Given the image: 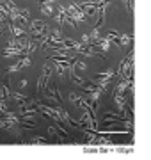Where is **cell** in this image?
Instances as JSON below:
<instances>
[{
	"label": "cell",
	"instance_id": "cell-1",
	"mask_svg": "<svg viewBox=\"0 0 151 160\" xmlns=\"http://www.w3.org/2000/svg\"><path fill=\"white\" fill-rule=\"evenodd\" d=\"M30 30H32V34H34L36 39L41 41V38L50 30V27L45 22H41V20H34V22H30Z\"/></svg>",
	"mask_w": 151,
	"mask_h": 160
},
{
	"label": "cell",
	"instance_id": "cell-2",
	"mask_svg": "<svg viewBox=\"0 0 151 160\" xmlns=\"http://www.w3.org/2000/svg\"><path fill=\"white\" fill-rule=\"evenodd\" d=\"M114 75H116V69H112V68L105 69V71H101V73L96 75V84H100V86L107 91V87L110 86L112 78H114Z\"/></svg>",
	"mask_w": 151,
	"mask_h": 160
},
{
	"label": "cell",
	"instance_id": "cell-3",
	"mask_svg": "<svg viewBox=\"0 0 151 160\" xmlns=\"http://www.w3.org/2000/svg\"><path fill=\"white\" fill-rule=\"evenodd\" d=\"M27 66H30L29 55H22V59H20L18 62H14L12 66H9V68H7V75L14 73V71H18V69H22V68H27Z\"/></svg>",
	"mask_w": 151,
	"mask_h": 160
},
{
	"label": "cell",
	"instance_id": "cell-4",
	"mask_svg": "<svg viewBox=\"0 0 151 160\" xmlns=\"http://www.w3.org/2000/svg\"><path fill=\"white\" fill-rule=\"evenodd\" d=\"M50 66H45L43 68V73H41L39 80H37V92H43L45 87H46V82H48V77H50Z\"/></svg>",
	"mask_w": 151,
	"mask_h": 160
},
{
	"label": "cell",
	"instance_id": "cell-5",
	"mask_svg": "<svg viewBox=\"0 0 151 160\" xmlns=\"http://www.w3.org/2000/svg\"><path fill=\"white\" fill-rule=\"evenodd\" d=\"M9 30H11V36L12 38H18V36H25V30L20 27V25H14V23H11L9 25Z\"/></svg>",
	"mask_w": 151,
	"mask_h": 160
},
{
	"label": "cell",
	"instance_id": "cell-6",
	"mask_svg": "<svg viewBox=\"0 0 151 160\" xmlns=\"http://www.w3.org/2000/svg\"><path fill=\"white\" fill-rule=\"evenodd\" d=\"M37 142L46 144V142H48V139H46V137H41V135H36V137L29 139V144H37Z\"/></svg>",
	"mask_w": 151,
	"mask_h": 160
},
{
	"label": "cell",
	"instance_id": "cell-7",
	"mask_svg": "<svg viewBox=\"0 0 151 160\" xmlns=\"http://www.w3.org/2000/svg\"><path fill=\"white\" fill-rule=\"evenodd\" d=\"M124 4H128V9L130 11H134V0H123Z\"/></svg>",
	"mask_w": 151,
	"mask_h": 160
}]
</instances>
